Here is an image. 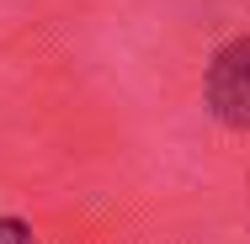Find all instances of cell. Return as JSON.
Instances as JSON below:
<instances>
[{
  "label": "cell",
  "instance_id": "6da1fadb",
  "mask_svg": "<svg viewBox=\"0 0 250 244\" xmlns=\"http://www.w3.org/2000/svg\"><path fill=\"white\" fill-rule=\"evenodd\" d=\"M202 101L224 128L250 133V38H229L224 48L208 58Z\"/></svg>",
  "mask_w": 250,
  "mask_h": 244
},
{
  "label": "cell",
  "instance_id": "7a4b0ae2",
  "mask_svg": "<svg viewBox=\"0 0 250 244\" xmlns=\"http://www.w3.org/2000/svg\"><path fill=\"white\" fill-rule=\"evenodd\" d=\"M0 244H38V239H32V228H27L21 218L0 212Z\"/></svg>",
  "mask_w": 250,
  "mask_h": 244
}]
</instances>
